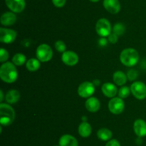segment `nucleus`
<instances>
[{"label": "nucleus", "instance_id": "412c9836", "mask_svg": "<svg viewBox=\"0 0 146 146\" xmlns=\"http://www.w3.org/2000/svg\"><path fill=\"white\" fill-rule=\"evenodd\" d=\"M113 133L108 128H101L97 132V136L98 138L103 141H109L112 137Z\"/></svg>", "mask_w": 146, "mask_h": 146}, {"label": "nucleus", "instance_id": "f257e3e1", "mask_svg": "<svg viewBox=\"0 0 146 146\" xmlns=\"http://www.w3.org/2000/svg\"><path fill=\"white\" fill-rule=\"evenodd\" d=\"M0 77L7 83H13L18 78V72L12 62H6L0 67Z\"/></svg>", "mask_w": 146, "mask_h": 146}, {"label": "nucleus", "instance_id": "2eb2a0df", "mask_svg": "<svg viewBox=\"0 0 146 146\" xmlns=\"http://www.w3.org/2000/svg\"><path fill=\"white\" fill-rule=\"evenodd\" d=\"M58 143L60 146H78V140L76 138L68 134L61 136Z\"/></svg>", "mask_w": 146, "mask_h": 146}, {"label": "nucleus", "instance_id": "7ed1b4c3", "mask_svg": "<svg viewBox=\"0 0 146 146\" xmlns=\"http://www.w3.org/2000/svg\"><path fill=\"white\" fill-rule=\"evenodd\" d=\"M15 111L7 103L0 104V123L1 126H8L14 122Z\"/></svg>", "mask_w": 146, "mask_h": 146}, {"label": "nucleus", "instance_id": "bb28decb", "mask_svg": "<svg viewBox=\"0 0 146 146\" xmlns=\"http://www.w3.org/2000/svg\"><path fill=\"white\" fill-rule=\"evenodd\" d=\"M9 59V52L4 48H1L0 50V62L1 63L6 62Z\"/></svg>", "mask_w": 146, "mask_h": 146}, {"label": "nucleus", "instance_id": "b1692460", "mask_svg": "<svg viewBox=\"0 0 146 146\" xmlns=\"http://www.w3.org/2000/svg\"><path fill=\"white\" fill-rule=\"evenodd\" d=\"M131 92V88H129L127 86H123L118 91V97L122 99L126 98V97H128L129 96Z\"/></svg>", "mask_w": 146, "mask_h": 146}, {"label": "nucleus", "instance_id": "aec40b11", "mask_svg": "<svg viewBox=\"0 0 146 146\" xmlns=\"http://www.w3.org/2000/svg\"><path fill=\"white\" fill-rule=\"evenodd\" d=\"M127 75L122 71H116L113 75V82L117 84V85L119 86H123V84H125L127 82Z\"/></svg>", "mask_w": 146, "mask_h": 146}, {"label": "nucleus", "instance_id": "ddd939ff", "mask_svg": "<svg viewBox=\"0 0 146 146\" xmlns=\"http://www.w3.org/2000/svg\"><path fill=\"white\" fill-rule=\"evenodd\" d=\"M133 130L138 137H145L146 136V122L142 119L136 120L134 122Z\"/></svg>", "mask_w": 146, "mask_h": 146}, {"label": "nucleus", "instance_id": "473e14b6", "mask_svg": "<svg viewBox=\"0 0 146 146\" xmlns=\"http://www.w3.org/2000/svg\"><path fill=\"white\" fill-rule=\"evenodd\" d=\"M0 94H1V96H0V101L2 102L3 99H4V94H3V91L2 90H0Z\"/></svg>", "mask_w": 146, "mask_h": 146}, {"label": "nucleus", "instance_id": "7c9ffc66", "mask_svg": "<svg viewBox=\"0 0 146 146\" xmlns=\"http://www.w3.org/2000/svg\"><path fill=\"white\" fill-rule=\"evenodd\" d=\"M106 146H121V144L116 139H113V140H110L106 143Z\"/></svg>", "mask_w": 146, "mask_h": 146}, {"label": "nucleus", "instance_id": "9d476101", "mask_svg": "<svg viewBox=\"0 0 146 146\" xmlns=\"http://www.w3.org/2000/svg\"><path fill=\"white\" fill-rule=\"evenodd\" d=\"M5 3L7 7L14 13L21 12L26 7L25 0H5Z\"/></svg>", "mask_w": 146, "mask_h": 146}, {"label": "nucleus", "instance_id": "f03ea898", "mask_svg": "<svg viewBox=\"0 0 146 146\" xmlns=\"http://www.w3.org/2000/svg\"><path fill=\"white\" fill-rule=\"evenodd\" d=\"M121 63L127 67H133L139 60V54L136 50L133 48H127L123 50L120 54Z\"/></svg>", "mask_w": 146, "mask_h": 146}, {"label": "nucleus", "instance_id": "5701e85b", "mask_svg": "<svg viewBox=\"0 0 146 146\" xmlns=\"http://www.w3.org/2000/svg\"><path fill=\"white\" fill-rule=\"evenodd\" d=\"M26 57L24 54L21 53H17L14 55L12 57V63L14 65L17 66H21L26 62Z\"/></svg>", "mask_w": 146, "mask_h": 146}, {"label": "nucleus", "instance_id": "c756f323", "mask_svg": "<svg viewBox=\"0 0 146 146\" xmlns=\"http://www.w3.org/2000/svg\"><path fill=\"white\" fill-rule=\"evenodd\" d=\"M66 0H52V2L56 7L61 8L63 7L66 4Z\"/></svg>", "mask_w": 146, "mask_h": 146}, {"label": "nucleus", "instance_id": "39448f33", "mask_svg": "<svg viewBox=\"0 0 146 146\" xmlns=\"http://www.w3.org/2000/svg\"><path fill=\"white\" fill-rule=\"evenodd\" d=\"M111 25L108 19L105 18L100 19L96 24V31L97 34L102 37H108L111 33Z\"/></svg>", "mask_w": 146, "mask_h": 146}, {"label": "nucleus", "instance_id": "c9c22d12", "mask_svg": "<svg viewBox=\"0 0 146 146\" xmlns=\"http://www.w3.org/2000/svg\"><path fill=\"white\" fill-rule=\"evenodd\" d=\"M55 146H60V145H55Z\"/></svg>", "mask_w": 146, "mask_h": 146}, {"label": "nucleus", "instance_id": "423d86ee", "mask_svg": "<svg viewBox=\"0 0 146 146\" xmlns=\"http://www.w3.org/2000/svg\"><path fill=\"white\" fill-rule=\"evenodd\" d=\"M133 95L138 100H144L146 97V85L141 81H136L131 86Z\"/></svg>", "mask_w": 146, "mask_h": 146}, {"label": "nucleus", "instance_id": "cd10ccee", "mask_svg": "<svg viewBox=\"0 0 146 146\" xmlns=\"http://www.w3.org/2000/svg\"><path fill=\"white\" fill-rule=\"evenodd\" d=\"M138 77V72L136 70L131 69V70H128V73H127V77L130 81H133Z\"/></svg>", "mask_w": 146, "mask_h": 146}, {"label": "nucleus", "instance_id": "6ab92c4d", "mask_svg": "<svg viewBox=\"0 0 146 146\" xmlns=\"http://www.w3.org/2000/svg\"><path fill=\"white\" fill-rule=\"evenodd\" d=\"M20 98L19 92L17 90H10L7 92L5 96L6 101L9 104H15Z\"/></svg>", "mask_w": 146, "mask_h": 146}, {"label": "nucleus", "instance_id": "a211bd4d", "mask_svg": "<svg viewBox=\"0 0 146 146\" xmlns=\"http://www.w3.org/2000/svg\"><path fill=\"white\" fill-rule=\"evenodd\" d=\"M78 134L83 137H88L91 135L92 127L91 125L87 122H83L79 125L78 128Z\"/></svg>", "mask_w": 146, "mask_h": 146}, {"label": "nucleus", "instance_id": "6e6552de", "mask_svg": "<svg viewBox=\"0 0 146 146\" xmlns=\"http://www.w3.org/2000/svg\"><path fill=\"white\" fill-rule=\"evenodd\" d=\"M124 108H125V103L123 99L119 97H113L108 102V109L113 114H121L124 110Z\"/></svg>", "mask_w": 146, "mask_h": 146}, {"label": "nucleus", "instance_id": "c85d7f7f", "mask_svg": "<svg viewBox=\"0 0 146 146\" xmlns=\"http://www.w3.org/2000/svg\"><path fill=\"white\" fill-rule=\"evenodd\" d=\"M108 41L111 44H115L118 42V35L115 33H111L108 37Z\"/></svg>", "mask_w": 146, "mask_h": 146}, {"label": "nucleus", "instance_id": "4be33fe9", "mask_svg": "<svg viewBox=\"0 0 146 146\" xmlns=\"http://www.w3.org/2000/svg\"><path fill=\"white\" fill-rule=\"evenodd\" d=\"M40 67H41V64L38 59L31 58L27 60L26 62V67L27 70L31 72L36 71L40 68Z\"/></svg>", "mask_w": 146, "mask_h": 146}, {"label": "nucleus", "instance_id": "f8f14e48", "mask_svg": "<svg viewBox=\"0 0 146 146\" xmlns=\"http://www.w3.org/2000/svg\"><path fill=\"white\" fill-rule=\"evenodd\" d=\"M104 7L111 14H117L121 10V4L118 0H104Z\"/></svg>", "mask_w": 146, "mask_h": 146}, {"label": "nucleus", "instance_id": "f3484780", "mask_svg": "<svg viewBox=\"0 0 146 146\" xmlns=\"http://www.w3.org/2000/svg\"><path fill=\"white\" fill-rule=\"evenodd\" d=\"M17 17L12 11H7L1 15L0 21L1 24L4 26H11L16 22Z\"/></svg>", "mask_w": 146, "mask_h": 146}, {"label": "nucleus", "instance_id": "dca6fc26", "mask_svg": "<svg viewBox=\"0 0 146 146\" xmlns=\"http://www.w3.org/2000/svg\"><path fill=\"white\" fill-rule=\"evenodd\" d=\"M86 108L91 113H96L98 111L100 108V102L96 97H88L85 103Z\"/></svg>", "mask_w": 146, "mask_h": 146}, {"label": "nucleus", "instance_id": "4468645a", "mask_svg": "<svg viewBox=\"0 0 146 146\" xmlns=\"http://www.w3.org/2000/svg\"><path fill=\"white\" fill-rule=\"evenodd\" d=\"M101 90L106 97H110V98L115 97V96L118 94V91L116 86L111 82L104 83L101 87Z\"/></svg>", "mask_w": 146, "mask_h": 146}, {"label": "nucleus", "instance_id": "0eeeda50", "mask_svg": "<svg viewBox=\"0 0 146 146\" xmlns=\"http://www.w3.org/2000/svg\"><path fill=\"white\" fill-rule=\"evenodd\" d=\"M95 92V86L91 82H84L78 87V94L83 98H88L94 94Z\"/></svg>", "mask_w": 146, "mask_h": 146}, {"label": "nucleus", "instance_id": "72a5a7b5", "mask_svg": "<svg viewBox=\"0 0 146 146\" xmlns=\"http://www.w3.org/2000/svg\"><path fill=\"white\" fill-rule=\"evenodd\" d=\"M94 85H99L100 84V81L98 80H94Z\"/></svg>", "mask_w": 146, "mask_h": 146}, {"label": "nucleus", "instance_id": "1a4fd4ad", "mask_svg": "<svg viewBox=\"0 0 146 146\" xmlns=\"http://www.w3.org/2000/svg\"><path fill=\"white\" fill-rule=\"evenodd\" d=\"M17 33L14 29L8 28H0V41L5 44H11L15 41Z\"/></svg>", "mask_w": 146, "mask_h": 146}, {"label": "nucleus", "instance_id": "2f4dec72", "mask_svg": "<svg viewBox=\"0 0 146 146\" xmlns=\"http://www.w3.org/2000/svg\"><path fill=\"white\" fill-rule=\"evenodd\" d=\"M107 42H108V40L105 38V37H101L99 40H98V44H100L102 47H104L107 44Z\"/></svg>", "mask_w": 146, "mask_h": 146}, {"label": "nucleus", "instance_id": "393cba45", "mask_svg": "<svg viewBox=\"0 0 146 146\" xmlns=\"http://www.w3.org/2000/svg\"><path fill=\"white\" fill-rule=\"evenodd\" d=\"M125 30V26L122 23H117V24L114 25L113 28V32L115 33L118 36H120L123 34Z\"/></svg>", "mask_w": 146, "mask_h": 146}, {"label": "nucleus", "instance_id": "9b49d317", "mask_svg": "<svg viewBox=\"0 0 146 146\" xmlns=\"http://www.w3.org/2000/svg\"><path fill=\"white\" fill-rule=\"evenodd\" d=\"M78 56L76 52L73 51L64 52L61 56V60L65 64L68 66H74L78 62Z\"/></svg>", "mask_w": 146, "mask_h": 146}, {"label": "nucleus", "instance_id": "20e7f679", "mask_svg": "<svg viewBox=\"0 0 146 146\" xmlns=\"http://www.w3.org/2000/svg\"><path fill=\"white\" fill-rule=\"evenodd\" d=\"M37 59L41 62H46L51 60L53 57V51L51 47L46 44H41L37 47L36 51Z\"/></svg>", "mask_w": 146, "mask_h": 146}, {"label": "nucleus", "instance_id": "a878e982", "mask_svg": "<svg viewBox=\"0 0 146 146\" xmlns=\"http://www.w3.org/2000/svg\"><path fill=\"white\" fill-rule=\"evenodd\" d=\"M55 48L59 52L64 53V52H66V46L65 43L64 42L58 40V41L55 42Z\"/></svg>", "mask_w": 146, "mask_h": 146}, {"label": "nucleus", "instance_id": "f704fd0d", "mask_svg": "<svg viewBox=\"0 0 146 146\" xmlns=\"http://www.w3.org/2000/svg\"><path fill=\"white\" fill-rule=\"evenodd\" d=\"M91 1H92V2H98V1H100V0H90Z\"/></svg>", "mask_w": 146, "mask_h": 146}]
</instances>
